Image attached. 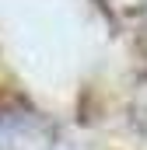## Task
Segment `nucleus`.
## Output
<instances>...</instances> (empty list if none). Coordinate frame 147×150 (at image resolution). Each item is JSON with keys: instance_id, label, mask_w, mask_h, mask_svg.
<instances>
[{"instance_id": "nucleus-1", "label": "nucleus", "mask_w": 147, "mask_h": 150, "mask_svg": "<svg viewBox=\"0 0 147 150\" xmlns=\"http://www.w3.org/2000/svg\"><path fill=\"white\" fill-rule=\"evenodd\" d=\"M0 150H53V133L32 112H0Z\"/></svg>"}]
</instances>
